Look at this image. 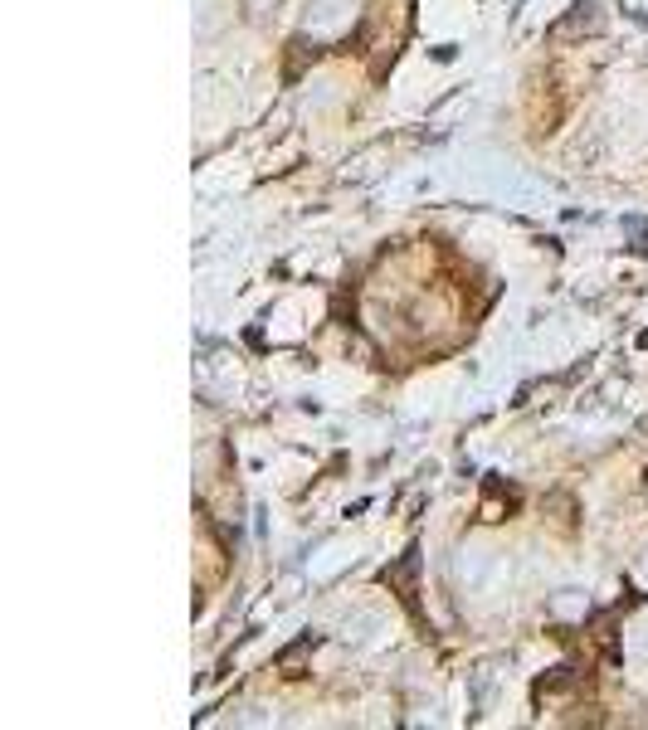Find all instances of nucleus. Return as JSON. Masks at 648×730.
I'll return each mask as SVG.
<instances>
[{
  "label": "nucleus",
  "instance_id": "20e7f679",
  "mask_svg": "<svg viewBox=\"0 0 648 730\" xmlns=\"http://www.w3.org/2000/svg\"><path fill=\"white\" fill-rule=\"evenodd\" d=\"M639 570H644V575H648V546H644V560H639Z\"/></svg>",
  "mask_w": 648,
  "mask_h": 730
},
{
  "label": "nucleus",
  "instance_id": "f257e3e1",
  "mask_svg": "<svg viewBox=\"0 0 648 730\" xmlns=\"http://www.w3.org/2000/svg\"><path fill=\"white\" fill-rule=\"evenodd\" d=\"M605 30V10L600 5H590V0H580V5H571L556 25H551V39L556 44H575V39H590Z\"/></svg>",
  "mask_w": 648,
  "mask_h": 730
},
{
  "label": "nucleus",
  "instance_id": "7ed1b4c3",
  "mask_svg": "<svg viewBox=\"0 0 648 730\" xmlns=\"http://www.w3.org/2000/svg\"><path fill=\"white\" fill-rule=\"evenodd\" d=\"M249 5V20H268V5H278V0H244Z\"/></svg>",
  "mask_w": 648,
  "mask_h": 730
},
{
  "label": "nucleus",
  "instance_id": "f03ea898",
  "mask_svg": "<svg viewBox=\"0 0 648 730\" xmlns=\"http://www.w3.org/2000/svg\"><path fill=\"white\" fill-rule=\"evenodd\" d=\"M307 653H312V638H303V643H293L288 653L278 657V672H288V677H298V667L307 662Z\"/></svg>",
  "mask_w": 648,
  "mask_h": 730
}]
</instances>
